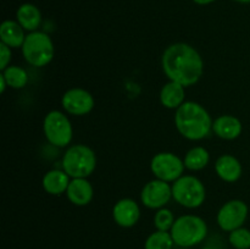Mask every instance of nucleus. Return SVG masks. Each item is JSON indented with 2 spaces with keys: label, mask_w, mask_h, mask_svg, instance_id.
Instances as JSON below:
<instances>
[{
  "label": "nucleus",
  "mask_w": 250,
  "mask_h": 249,
  "mask_svg": "<svg viewBox=\"0 0 250 249\" xmlns=\"http://www.w3.org/2000/svg\"><path fill=\"white\" fill-rule=\"evenodd\" d=\"M164 73L173 82L190 87L202 78L204 61L200 54L187 43H175L165 49L161 58Z\"/></svg>",
  "instance_id": "nucleus-1"
},
{
  "label": "nucleus",
  "mask_w": 250,
  "mask_h": 249,
  "mask_svg": "<svg viewBox=\"0 0 250 249\" xmlns=\"http://www.w3.org/2000/svg\"><path fill=\"white\" fill-rule=\"evenodd\" d=\"M212 122L205 107L195 102H185L176 110V128L188 141H200L209 136Z\"/></svg>",
  "instance_id": "nucleus-2"
},
{
  "label": "nucleus",
  "mask_w": 250,
  "mask_h": 249,
  "mask_svg": "<svg viewBox=\"0 0 250 249\" xmlns=\"http://www.w3.org/2000/svg\"><path fill=\"white\" fill-rule=\"evenodd\" d=\"M170 233L176 246L192 248L204 241L208 234V225L197 215H182L176 219Z\"/></svg>",
  "instance_id": "nucleus-3"
},
{
  "label": "nucleus",
  "mask_w": 250,
  "mask_h": 249,
  "mask_svg": "<svg viewBox=\"0 0 250 249\" xmlns=\"http://www.w3.org/2000/svg\"><path fill=\"white\" fill-rule=\"evenodd\" d=\"M97 167V156L93 149L84 144H75L66 150L62 158V170L71 178H87Z\"/></svg>",
  "instance_id": "nucleus-4"
},
{
  "label": "nucleus",
  "mask_w": 250,
  "mask_h": 249,
  "mask_svg": "<svg viewBox=\"0 0 250 249\" xmlns=\"http://www.w3.org/2000/svg\"><path fill=\"white\" fill-rule=\"evenodd\" d=\"M54 43L50 37L41 31L29 32L22 45V55L29 65L34 67H44L51 62L54 58Z\"/></svg>",
  "instance_id": "nucleus-5"
},
{
  "label": "nucleus",
  "mask_w": 250,
  "mask_h": 249,
  "mask_svg": "<svg viewBox=\"0 0 250 249\" xmlns=\"http://www.w3.org/2000/svg\"><path fill=\"white\" fill-rule=\"evenodd\" d=\"M172 198L182 207L195 209L204 204L207 190L199 178L186 175L173 182Z\"/></svg>",
  "instance_id": "nucleus-6"
},
{
  "label": "nucleus",
  "mask_w": 250,
  "mask_h": 249,
  "mask_svg": "<svg viewBox=\"0 0 250 249\" xmlns=\"http://www.w3.org/2000/svg\"><path fill=\"white\" fill-rule=\"evenodd\" d=\"M43 131L46 141L59 148H65L71 143L73 129L71 121L63 112L53 110L44 117Z\"/></svg>",
  "instance_id": "nucleus-7"
},
{
  "label": "nucleus",
  "mask_w": 250,
  "mask_h": 249,
  "mask_svg": "<svg viewBox=\"0 0 250 249\" xmlns=\"http://www.w3.org/2000/svg\"><path fill=\"white\" fill-rule=\"evenodd\" d=\"M186 166L176 154L164 151L153 156L150 161V170L158 180L165 182H175L183 176Z\"/></svg>",
  "instance_id": "nucleus-8"
},
{
  "label": "nucleus",
  "mask_w": 250,
  "mask_h": 249,
  "mask_svg": "<svg viewBox=\"0 0 250 249\" xmlns=\"http://www.w3.org/2000/svg\"><path fill=\"white\" fill-rule=\"evenodd\" d=\"M249 214V208L243 200L233 199L222 205L217 212V225L220 228L226 232H232L234 229L243 227Z\"/></svg>",
  "instance_id": "nucleus-9"
},
{
  "label": "nucleus",
  "mask_w": 250,
  "mask_h": 249,
  "mask_svg": "<svg viewBox=\"0 0 250 249\" xmlns=\"http://www.w3.org/2000/svg\"><path fill=\"white\" fill-rule=\"evenodd\" d=\"M172 198V186L168 182L155 178L143 187L141 200L144 207L149 209H161Z\"/></svg>",
  "instance_id": "nucleus-10"
},
{
  "label": "nucleus",
  "mask_w": 250,
  "mask_h": 249,
  "mask_svg": "<svg viewBox=\"0 0 250 249\" xmlns=\"http://www.w3.org/2000/svg\"><path fill=\"white\" fill-rule=\"evenodd\" d=\"M61 105L66 112L73 116L89 114L94 107V98L83 88H71L63 93Z\"/></svg>",
  "instance_id": "nucleus-11"
},
{
  "label": "nucleus",
  "mask_w": 250,
  "mask_h": 249,
  "mask_svg": "<svg viewBox=\"0 0 250 249\" xmlns=\"http://www.w3.org/2000/svg\"><path fill=\"white\" fill-rule=\"evenodd\" d=\"M112 217L120 227L129 228L139 221L141 209L136 200L131 198H124L120 199L112 208Z\"/></svg>",
  "instance_id": "nucleus-12"
},
{
  "label": "nucleus",
  "mask_w": 250,
  "mask_h": 249,
  "mask_svg": "<svg viewBox=\"0 0 250 249\" xmlns=\"http://www.w3.org/2000/svg\"><path fill=\"white\" fill-rule=\"evenodd\" d=\"M94 195V189L87 178H71L66 190V197L76 207H85Z\"/></svg>",
  "instance_id": "nucleus-13"
},
{
  "label": "nucleus",
  "mask_w": 250,
  "mask_h": 249,
  "mask_svg": "<svg viewBox=\"0 0 250 249\" xmlns=\"http://www.w3.org/2000/svg\"><path fill=\"white\" fill-rule=\"evenodd\" d=\"M215 171L222 181L234 183L241 178L243 168L236 156L231 155V154H224L217 158L216 163H215Z\"/></svg>",
  "instance_id": "nucleus-14"
},
{
  "label": "nucleus",
  "mask_w": 250,
  "mask_h": 249,
  "mask_svg": "<svg viewBox=\"0 0 250 249\" xmlns=\"http://www.w3.org/2000/svg\"><path fill=\"white\" fill-rule=\"evenodd\" d=\"M242 129L243 126L241 120L232 115H221L212 122L214 133L225 141H233L238 138L242 133Z\"/></svg>",
  "instance_id": "nucleus-15"
},
{
  "label": "nucleus",
  "mask_w": 250,
  "mask_h": 249,
  "mask_svg": "<svg viewBox=\"0 0 250 249\" xmlns=\"http://www.w3.org/2000/svg\"><path fill=\"white\" fill-rule=\"evenodd\" d=\"M0 39L1 43L6 44L10 48H22L24 43V29L17 21L6 20L0 26Z\"/></svg>",
  "instance_id": "nucleus-16"
},
{
  "label": "nucleus",
  "mask_w": 250,
  "mask_h": 249,
  "mask_svg": "<svg viewBox=\"0 0 250 249\" xmlns=\"http://www.w3.org/2000/svg\"><path fill=\"white\" fill-rule=\"evenodd\" d=\"M70 176L63 170H50L42 180L44 190L51 195H60L66 193L70 185Z\"/></svg>",
  "instance_id": "nucleus-17"
},
{
  "label": "nucleus",
  "mask_w": 250,
  "mask_h": 249,
  "mask_svg": "<svg viewBox=\"0 0 250 249\" xmlns=\"http://www.w3.org/2000/svg\"><path fill=\"white\" fill-rule=\"evenodd\" d=\"M182 84L170 81L160 90V102L167 109L177 110L185 103L186 92Z\"/></svg>",
  "instance_id": "nucleus-18"
},
{
  "label": "nucleus",
  "mask_w": 250,
  "mask_h": 249,
  "mask_svg": "<svg viewBox=\"0 0 250 249\" xmlns=\"http://www.w3.org/2000/svg\"><path fill=\"white\" fill-rule=\"evenodd\" d=\"M16 20L22 28L28 32H36L42 23L41 10L33 4H22L16 11Z\"/></svg>",
  "instance_id": "nucleus-19"
},
{
  "label": "nucleus",
  "mask_w": 250,
  "mask_h": 249,
  "mask_svg": "<svg viewBox=\"0 0 250 249\" xmlns=\"http://www.w3.org/2000/svg\"><path fill=\"white\" fill-rule=\"evenodd\" d=\"M210 161V154L204 146H194L186 154L183 163L186 168L190 171H199L207 167Z\"/></svg>",
  "instance_id": "nucleus-20"
},
{
  "label": "nucleus",
  "mask_w": 250,
  "mask_h": 249,
  "mask_svg": "<svg viewBox=\"0 0 250 249\" xmlns=\"http://www.w3.org/2000/svg\"><path fill=\"white\" fill-rule=\"evenodd\" d=\"M1 75L6 80L7 85L14 89H21L28 83V73L20 66H7L4 71H1Z\"/></svg>",
  "instance_id": "nucleus-21"
},
{
  "label": "nucleus",
  "mask_w": 250,
  "mask_h": 249,
  "mask_svg": "<svg viewBox=\"0 0 250 249\" xmlns=\"http://www.w3.org/2000/svg\"><path fill=\"white\" fill-rule=\"evenodd\" d=\"M173 242L170 232L158 231L150 234L144 243V249H172Z\"/></svg>",
  "instance_id": "nucleus-22"
},
{
  "label": "nucleus",
  "mask_w": 250,
  "mask_h": 249,
  "mask_svg": "<svg viewBox=\"0 0 250 249\" xmlns=\"http://www.w3.org/2000/svg\"><path fill=\"white\" fill-rule=\"evenodd\" d=\"M175 221L176 219L172 211L170 209H166V208L158 209L155 216H154V226L156 227L158 231L170 232Z\"/></svg>",
  "instance_id": "nucleus-23"
},
{
  "label": "nucleus",
  "mask_w": 250,
  "mask_h": 249,
  "mask_svg": "<svg viewBox=\"0 0 250 249\" xmlns=\"http://www.w3.org/2000/svg\"><path fill=\"white\" fill-rule=\"evenodd\" d=\"M229 241L234 249H250V229L239 227L229 232Z\"/></svg>",
  "instance_id": "nucleus-24"
},
{
  "label": "nucleus",
  "mask_w": 250,
  "mask_h": 249,
  "mask_svg": "<svg viewBox=\"0 0 250 249\" xmlns=\"http://www.w3.org/2000/svg\"><path fill=\"white\" fill-rule=\"evenodd\" d=\"M11 61V48L6 44L0 43V70L4 71Z\"/></svg>",
  "instance_id": "nucleus-25"
},
{
  "label": "nucleus",
  "mask_w": 250,
  "mask_h": 249,
  "mask_svg": "<svg viewBox=\"0 0 250 249\" xmlns=\"http://www.w3.org/2000/svg\"><path fill=\"white\" fill-rule=\"evenodd\" d=\"M6 87H9V85H7L6 80H5L4 76L0 73V92L5 93V89H6Z\"/></svg>",
  "instance_id": "nucleus-26"
},
{
  "label": "nucleus",
  "mask_w": 250,
  "mask_h": 249,
  "mask_svg": "<svg viewBox=\"0 0 250 249\" xmlns=\"http://www.w3.org/2000/svg\"><path fill=\"white\" fill-rule=\"evenodd\" d=\"M193 1L198 5H208V4H211V2H214L215 0H193Z\"/></svg>",
  "instance_id": "nucleus-27"
},
{
  "label": "nucleus",
  "mask_w": 250,
  "mask_h": 249,
  "mask_svg": "<svg viewBox=\"0 0 250 249\" xmlns=\"http://www.w3.org/2000/svg\"><path fill=\"white\" fill-rule=\"evenodd\" d=\"M237 2H241V4H250V0H234Z\"/></svg>",
  "instance_id": "nucleus-28"
},
{
  "label": "nucleus",
  "mask_w": 250,
  "mask_h": 249,
  "mask_svg": "<svg viewBox=\"0 0 250 249\" xmlns=\"http://www.w3.org/2000/svg\"><path fill=\"white\" fill-rule=\"evenodd\" d=\"M203 249H214V248H210V247H205V248H203Z\"/></svg>",
  "instance_id": "nucleus-29"
},
{
  "label": "nucleus",
  "mask_w": 250,
  "mask_h": 249,
  "mask_svg": "<svg viewBox=\"0 0 250 249\" xmlns=\"http://www.w3.org/2000/svg\"><path fill=\"white\" fill-rule=\"evenodd\" d=\"M178 249H190V248H178Z\"/></svg>",
  "instance_id": "nucleus-30"
}]
</instances>
